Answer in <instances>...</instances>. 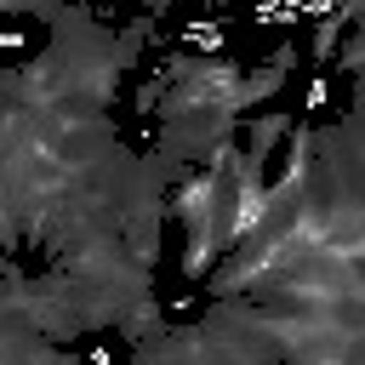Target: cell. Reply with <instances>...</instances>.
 Here are the masks:
<instances>
[{"mask_svg": "<svg viewBox=\"0 0 365 365\" xmlns=\"http://www.w3.org/2000/svg\"><path fill=\"white\" fill-rule=\"evenodd\" d=\"M251 17H257V23H297V6H291V0H257Z\"/></svg>", "mask_w": 365, "mask_h": 365, "instance_id": "1", "label": "cell"}]
</instances>
